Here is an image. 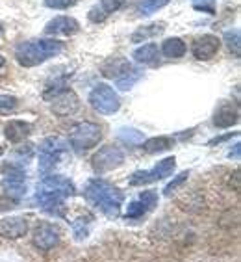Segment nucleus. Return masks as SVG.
<instances>
[{
	"mask_svg": "<svg viewBox=\"0 0 241 262\" xmlns=\"http://www.w3.org/2000/svg\"><path fill=\"white\" fill-rule=\"evenodd\" d=\"M86 199L91 207L99 208L104 212L108 217H117L123 203V193L115 186H111L110 182L102 179H91L86 186Z\"/></svg>",
	"mask_w": 241,
	"mask_h": 262,
	"instance_id": "nucleus-1",
	"label": "nucleus"
},
{
	"mask_svg": "<svg viewBox=\"0 0 241 262\" xmlns=\"http://www.w3.org/2000/svg\"><path fill=\"white\" fill-rule=\"evenodd\" d=\"M63 51V43L56 39H35L25 41L15 47V58L20 66L34 67L43 63L45 60L58 56Z\"/></svg>",
	"mask_w": 241,
	"mask_h": 262,
	"instance_id": "nucleus-2",
	"label": "nucleus"
},
{
	"mask_svg": "<svg viewBox=\"0 0 241 262\" xmlns=\"http://www.w3.org/2000/svg\"><path fill=\"white\" fill-rule=\"evenodd\" d=\"M102 140V130L101 126L95 125V123L84 121L78 123L70 128L69 132V145L75 147V151L78 152H86L93 147L99 145V141Z\"/></svg>",
	"mask_w": 241,
	"mask_h": 262,
	"instance_id": "nucleus-3",
	"label": "nucleus"
},
{
	"mask_svg": "<svg viewBox=\"0 0 241 262\" xmlns=\"http://www.w3.org/2000/svg\"><path fill=\"white\" fill-rule=\"evenodd\" d=\"M89 102L99 114H104V116L115 114L120 108L119 95L108 84H99V86L93 88L89 93Z\"/></svg>",
	"mask_w": 241,
	"mask_h": 262,
	"instance_id": "nucleus-4",
	"label": "nucleus"
},
{
	"mask_svg": "<svg viewBox=\"0 0 241 262\" xmlns=\"http://www.w3.org/2000/svg\"><path fill=\"white\" fill-rule=\"evenodd\" d=\"M175 166H176L175 157H169V158H165V160L158 162V164H156L152 169H149V171L134 173L130 179V184L132 186H139V184H149V182L161 181V179H165V177H169L175 171Z\"/></svg>",
	"mask_w": 241,
	"mask_h": 262,
	"instance_id": "nucleus-5",
	"label": "nucleus"
},
{
	"mask_svg": "<svg viewBox=\"0 0 241 262\" xmlns=\"http://www.w3.org/2000/svg\"><path fill=\"white\" fill-rule=\"evenodd\" d=\"M91 162H93V169L95 171L106 173L125 162V151L119 149V147L106 145L99 152H95V157L91 158Z\"/></svg>",
	"mask_w": 241,
	"mask_h": 262,
	"instance_id": "nucleus-6",
	"label": "nucleus"
},
{
	"mask_svg": "<svg viewBox=\"0 0 241 262\" xmlns=\"http://www.w3.org/2000/svg\"><path fill=\"white\" fill-rule=\"evenodd\" d=\"M51 108L58 116H70V114H75V112L80 108V101H78V97H76L75 91H70L65 88V90L58 91V93L52 97Z\"/></svg>",
	"mask_w": 241,
	"mask_h": 262,
	"instance_id": "nucleus-7",
	"label": "nucleus"
},
{
	"mask_svg": "<svg viewBox=\"0 0 241 262\" xmlns=\"http://www.w3.org/2000/svg\"><path fill=\"white\" fill-rule=\"evenodd\" d=\"M219 49H221V39L217 35L206 34L199 37V39H195L191 51H193V56L197 60H210L219 52Z\"/></svg>",
	"mask_w": 241,
	"mask_h": 262,
	"instance_id": "nucleus-8",
	"label": "nucleus"
},
{
	"mask_svg": "<svg viewBox=\"0 0 241 262\" xmlns=\"http://www.w3.org/2000/svg\"><path fill=\"white\" fill-rule=\"evenodd\" d=\"M60 242V232L51 223H41L34 232V246L41 251H49Z\"/></svg>",
	"mask_w": 241,
	"mask_h": 262,
	"instance_id": "nucleus-9",
	"label": "nucleus"
},
{
	"mask_svg": "<svg viewBox=\"0 0 241 262\" xmlns=\"http://www.w3.org/2000/svg\"><path fill=\"white\" fill-rule=\"evenodd\" d=\"M41 190H43V192L58 193V195H61V197H67V195H73L75 186H73V182H70L69 179H65V177L49 175L41 181Z\"/></svg>",
	"mask_w": 241,
	"mask_h": 262,
	"instance_id": "nucleus-10",
	"label": "nucleus"
},
{
	"mask_svg": "<svg viewBox=\"0 0 241 262\" xmlns=\"http://www.w3.org/2000/svg\"><path fill=\"white\" fill-rule=\"evenodd\" d=\"M78 30H80V25L73 17H56L49 20L45 26V34L51 35H73Z\"/></svg>",
	"mask_w": 241,
	"mask_h": 262,
	"instance_id": "nucleus-11",
	"label": "nucleus"
},
{
	"mask_svg": "<svg viewBox=\"0 0 241 262\" xmlns=\"http://www.w3.org/2000/svg\"><path fill=\"white\" fill-rule=\"evenodd\" d=\"M28 232V222L25 217H6L0 222V236L17 240Z\"/></svg>",
	"mask_w": 241,
	"mask_h": 262,
	"instance_id": "nucleus-12",
	"label": "nucleus"
},
{
	"mask_svg": "<svg viewBox=\"0 0 241 262\" xmlns=\"http://www.w3.org/2000/svg\"><path fill=\"white\" fill-rule=\"evenodd\" d=\"M126 0H101L97 6H93L89 10V20L93 23H102L108 15L119 11L125 6Z\"/></svg>",
	"mask_w": 241,
	"mask_h": 262,
	"instance_id": "nucleus-13",
	"label": "nucleus"
},
{
	"mask_svg": "<svg viewBox=\"0 0 241 262\" xmlns=\"http://www.w3.org/2000/svg\"><path fill=\"white\" fill-rule=\"evenodd\" d=\"M237 119H239V110H237L236 104L232 102H226V104L219 106V110L215 112V117H213V123L219 128H228V126L236 125Z\"/></svg>",
	"mask_w": 241,
	"mask_h": 262,
	"instance_id": "nucleus-14",
	"label": "nucleus"
},
{
	"mask_svg": "<svg viewBox=\"0 0 241 262\" xmlns=\"http://www.w3.org/2000/svg\"><path fill=\"white\" fill-rule=\"evenodd\" d=\"M32 132V125L26 121H19V119H13V121H10L8 125L4 126V134L6 138L10 141H13V143H19V141H22L26 136H30Z\"/></svg>",
	"mask_w": 241,
	"mask_h": 262,
	"instance_id": "nucleus-15",
	"label": "nucleus"
},
{
	"mask_svg": "<svg viewBox=\"0 0 241 262\" xmlns=\"http://www.w3.org/2000/svg\"><path fill=\"white\" fill-rule=\"evenodd\" d=\"M132 56H134V60H136L137 63L152 66V63H156V61H158V58H160V49H158V45H156V43H145L143 47L136 49Z\"/></svg>",
	"mask_w": 241,
	"mask_h": 262,
	"instance_id": "nucleus-16",
	"label": "nucleus"
},
{
	"mask_svg": "<svg viewBox=\"0 0 241 262\" xmlns=\"http://www.w3.org/2000/svg\"><path fill=\"white\" fill-rule=\"evenodd\" d=\"M186 51H187V47L180 37H169V39H165L163 45H161V54L165 56V58H171V60L182 58V56L186 54Z\"/></svg>",
	"mask_w": 241,
	"mask_h": 262,
	"instance_id": "nucleus-17",
	"label": "nucleus"
},
{
	"mask_svg": "<svg viewBox=\"0 0 241 262\" xmlns=\"http://www.w3.org/2000/svg\"><path fill=\"white\" fill-rule=\"evenodd\" d=\"M69 147V141L63 140V138H46V140L41 141L39 145V151L43 152V155H60V152H63Z\"/></svg>",
	"mask_w": 241,
	"mask_h": 262,
	"instance_id": "nucleus-18",
	"label": "nucleus"
},
{
	"mask_svg": "<svg viewBox=\"0 0 241 262\" xmlns=\"http://www.w3.org/2000/svg\"><path fill=\"white\" fill-rule=\"evenodd\" d=\"M139 76H141L139 71L134 69V67H130V69H126L119 78H115V84H117L119 90H130V88L139 80Z\"/></svg>",
	"mask_w": 241,
	"mask_h": 262,
	"instance_id": "nucleus-19",
	"label": "nucleus"
},
{
	"mask_svg": "<svg viewBox=\"0 0 241 262\" xmlns=\"http://www.w3.org/2000/svg\"><path fill=\"white\" fill-rule=\"evenodd\" d=\"M163 32V25H151V26H143V28H137L134 34H132V41L134 43H141V41H147L152 35H158Z\"/></svg>",
	"mask_w": 241,
	"mask_h": 262,
	"instance_id": "nucleus-20",
	"label": "nucleus"
},
{
	"mask_svg": "<svg viewBox=\"0 0 241 262\" xmlns=\"http://www.w3.org/2000/svg\"><path fill=\"white\" fill-rule=\"evenodd\" d=\"M173 145V140L167 136H160V138H151V140H147L143 143V149L149 152H160V151H165L169 147Z\"/></svg>",
	"mask_w": 241,
	"mask_h": 262,
	"instance_id": "nucleus-21",
	"label": "nucleus"
},
{
	"mask_svg": "<svg viewBox=\"0 0 241 262\" xmlns=\"http://www.w3.org/2000/svg\"><path fill=\"white\" fill-rule=\"evenodd\" d=\"M171 0H141L137 6V13L139 15H152L158 10H161L163 6H167Z\"/></svg>",
	"mask_w": 241,
	"mask_h": 262,
	"instance_id": "nucleus-22",
	"label": "nucleus"
},
{
	"mask_svg": "<svg viewBox=\"0 0 241 262\" xmlns=\"http://www.w3.org/2000/svg\"><path fill=\"white\" fill-rule=\"evenodd\" d=\"M117 138L126 145H139V143H143V134L139 130H136V128H120Z\"/></svg>",
	"mask_w": 241,
	"mask_h": 262,
	"instance_id": "nucleus-23",
	"label": "nucleus"
},
{
	"mask_svg": "<svg viewBox=\"0 0 241 262\" xmlns=\"http://www.w3.org/2000/svg\"><path fill=\"white\" fill-rule=\"evenodd\" d=\"M17 110V99L10 95H0V116H8Z\"/></svg>",
	"mask_w": 241,
	"mask_h": 262,
	"instance_id": "nucleus-24",
	"label": "nucleus"
},
{
	"mask_svg": "<svg viewBox=\"0 0 241 262\" xmlns=\"http://www.w3.org/2000/svg\"><path fill=\"white\" fill-rule=\"evenodd\" d=\"M225 41L228 43V49L239 56V30H228L225 34Z\"/></svg>",
	"mask_w": 241,
	"mask_h": 262,
	"instance_id": "nucleus-25",
	"label": "nucleus"
},
{
	"mask_svg": "<svg viewBox=\"0 0 241 262\" xmlns=\"http://www.w3.org/2000/svg\"><path fill=\"white\" fill-rule=\"evenodd\" d=\"M147 212V207L143 203L137 199V201H132L128 205V210H126V217H130V220H136V217H141L143 214Z\"/></svg>",
	"mask_w": 241,
	"mask_h": 262,
	"instance_id": "nucleus-26",
	"label": "nucleus"
},
{
	"mask_svg": "<svg viewBox=\"0 0 241 262\" xmlns=\"http://www.w3.org/2000/svg\"><path fill=\"white\" fill-rule=\"evenodd\" d=\"M75 4H78V0H45V6L52 10H69Z\"/></svg>",
	"mask_w": 241,
	"mask_h": 262,
	"instance_id": "nucleus-27",
	"label": "nucleus"
},
{
	"mask_svg": "<svg viewBox=\"0 0 241 262\" xmlns=\"http://www.w3.org/2000/svg\"><path fill=\"white\" fill-rule=\"evenodd\" d=\"M187 177H189V173H187V171L180 173V175L176 177L175 181H171V182H169V184H167V186H165V190H163V192H165L167 195H171V193L175 192L176 188H178V186H180V184H184V182L187 181Z\"/></svg>",
	"mask_w": 241,
	"mask_h": 262,
	"instance_id": "nucleus-28",
	"label": "nucleus"
},
{
	"mask_svg": "<svg viewBox=\"0 0 241 262\" xmlns=\"http://www.w3.org/2000/svg\"><path fill=\"white\" fill-rule=\"evenodd\" d=\"M139 201L145 205L147 210H151V208L156 207V203H158V193H154V192H143L139 195Z\"/></svg>",
	"mask_w": 241,
	"mask_h": 262,
	"instance_id": "nucleus-29",
	"label": "nucleus"
},
{
	"mask_svg": "<svg viewBox=\"0 0 241 262\" xmlns=\"http://www.w3.org/2000/svg\"><path fill=\"white\" fill-rule=\"evenodd\" d=\"M73 231H75L76 238H86L87 236V223H84V220L73 223Z\"/></svg>",
	"mask_w": 241,
	"mask_h": 262,
	"instance_id": "nucleus-30",
	"label": "nucleus"
},
{
	"mask_svg": "<svg viewBox=\"0 0 241 262\" xmlns=\"http://www.w3.org/2000/svg\"><path fill=\"white\" fill-rule=\"evenodd\" d=\"M4 63H6V60H4V56L0 54V69H2V67H4Z\"/></svg>",
	"mask_w": 241,
	"mask_h": 262,
	"instance_id": "nucleus-31",
	"label": "nucleus"
},
{
	"mask_svg": "<svg viewBox=\"0 0 241 262\" xmlns=\"http://www.w3.org/2000/svg\"><path fill=\"white\" fill-rule=\"evenodd\" d=\"M2 32H4V28H2V23H0V35H2Z\"/></svg>",
	"mask_w": 241,
	"mask_h": 262,
	"instance_id": "nucleus-32",
	"label": "nucleus"
},
{
	"mask_svg": "<svg viewBox=\"0 0 241 262\" xmlns=\"http://www.w3.org/2000/svg\"><path fill=\"white\" fill-rule=\"evenodd\" d=\"M2 152H4V149H2V147H0V157H2Z\"/></svg>",
	"mask_w": 241,
	"mask_h": 262,
	"instance_id": "nucleus-33",
	"label": "nucleus"
}]
</instances>
